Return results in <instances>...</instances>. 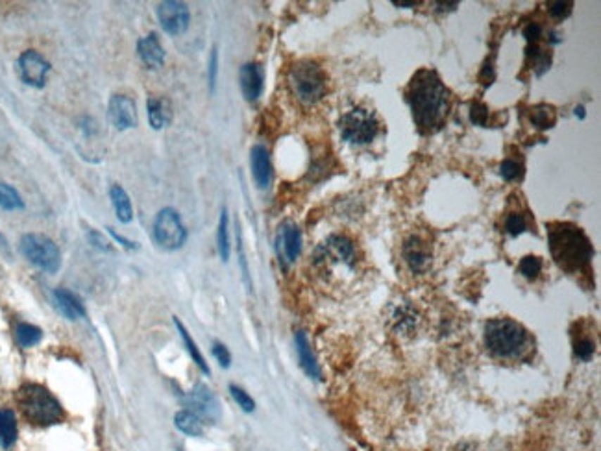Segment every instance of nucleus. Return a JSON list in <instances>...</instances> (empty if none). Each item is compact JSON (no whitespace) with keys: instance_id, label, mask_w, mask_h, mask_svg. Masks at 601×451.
Here are the masks:
<instances>
[{"instance_id":"obj_1","label":"nucleus","mask_w":601,"mask_h":451,"mask_svg":"<svg viewBox=\"0 0 601 451\" xmlns=\"http://www.w3.org/2000/svg\"><path fill=\"white\" fill-rule=\"evenodd\" d=\"M405 100L411 108L412 120L422 135L437 134L446 125L452 94L435 70H418L409 82Z\"/></svg>"},{"instance_id":"obj_2","label":"nucleus","mask_w":601,"mask_h":451,"mask_svg":"<svg viewBox=\"0 0 601 451\" xmlns=\"http://www.w3.org/2000/svg\"><path fill=\"white\" fill-rule=\"evenodd\" d=\"M548 244L555 263L570 274L588 268L594 255L590 239L579 226L570 222L546 224Z\"/></svg>"},{"instance_id":"obj_3","label":"nucleus","mask_w":601,"mask_h":451,"mask_svg":"<svg viewBox=\"0 0 601 451\" xmlns=\"http://www.w3.org/2000/svg\"><path fill=\"white\" fill-rule=\"evenodd\" d=\"M485 346L492 357L517 361L531 350V335L512 318H491L485 324Z\"/></svg>"},{"instance_id":"obj_4","label":"nucleus","mask_w":601,"mask_h":451,"mask_svg":"<svg viewBox=\"0 0 601 451\" xmlns=\"http://www.w3.org/2000/svg\"><path fill=\"white\" fill-rule=\"evenodd\" d=\"M15 398L23 417L35 426H52L63 420L65 412L60 402L41 385L26 383L17 390Z\"/></svg>"},{"instance_id":"obj_5","label":"nucleus","mask_w":601,"mask_h":451,"mask_svg":"<svg viewBox=\"0 0 601 451\" xmlns=\"http://www.w3.org/2000/svg\"><path fill=\"white\" fill-rule=\"evenodd\" d=\"M289 85L303 104H317L328 91V78L315 61H298L289 72Z\"/></svg>"},{"instance_id":"obj_6","label":"nucleus","mask_w":601,"mask_h":451,"mask_svg":"<svg viewBox=\"0 0 601 451\" xmlns=\"http://www.w3.org/2000/svg\"><path fill=\"white\" fill-rule=\"evenodd\" d=\"M339 132L346 143L358 144H370L381 132L378 115L365 108H353L339 119Z\"/></svg>"},{"instance_id":"obj_7","label":"nucleus","mask_w":601,"mask_h":451,"mask_svg":"<svg viewBox=\"0 0 601 451\" xmlns=\"http://www.w3.org/2000/svg\"><path fill=\"white\" fill-rule=\"evenodd\" d=\"M20 252L32 265L49 274H54L61 267V253L54 241L41 234H26L20 239Z\"/></svg>"},{"instance_id":"obj_8","label":"nucleus","mask_w":601,"mask_h":451,"mask_svg":"<svg viewBox=\"0 0 601 451\" xmlns=\"http://www.w3.org/2000/svg\"><path fill=\"white\" fill-rule=\"evenodd\" d=\"M154 239L163 250H178L184 246L187 229L178 211L172 208H165L159 211L154 222Z\"/></svg>"},{"instance_id":"obj_9","label":"nucleus","mask_w":601,"mask_h":451,"mask_svg":"<svg viewBox=\"0 0 601 451\" xmlns=\"http://www.w3.org/2000/svg\"><path fill=\"white\" fill-rule=\"evenodd\" d=\"M158 19L161 28L169 35L184 34L189 28V8L184 2L167 0L158 6Z\"/></svg>"},{"instance_id":"obj_10","label":"nucleus","mask_w":601,"mask_h":451,"mask_svg":"<svg viewBox=\"0 0 601 451\" xmlns=\"http://www.w3.org/2000/svg\"><path fill=\"white\" fill-rule=\"evenodd\" d=\"M353 259H355V248L346 235H331L317 250V263L339 261V263L352 265Z\"/></svg>"},{"instance_id":"obj_11","label":"nucleus","mask_w":601,"mask_h":451,"mask_svg":"<svg viewBox=\"0 0 601 451\" xmlns=\"http://www.w3.org/2000/svg\"><path fill=\"white\" fill-rule=\"evenodd\" d=\"M185 402H187V407L193 409L191 412H194L200 420H208L211 421V424H215V421L220 418L219 400H217L213 392L209 390L205 385H202V383L191 390V394L187 396Z\"/></svg>"},{"instance_id":"obj_12","label":"nucleus","mask_w":601,"mask_h":451,"mask_svg":"<svg viewBox=\"0 0 601 451\" xmlns=\"http://www.w3.org/2000/svg\"><path fill=\"white\" fill-rule=\"evenodd\" d=\"M276 250H278L281 263H294L302 252V231L296 224L285 222L279 226L276 237Z\"/></svg>"},{"instance_id":"obj_13","label":"nucleus","mask_w":601,"mask_h":451,"mask_svg":"<svg viewBox=\"0 0 601 451\" xmlns=\"http://www.w3.org/2000/svg\"><path fill=\"white\" fill-rule=\"evenodd\" d=\"M19 70L20 78L25 80L26 84L34 85V87H43L50 70V63L39 52L26 50L25 54L19 58Z\"/></svg>"},{"instance_id":"obj_14","label":"nucleus","mask_w":601,"mask_h":451,"mask_svg":"<svg viewBox=\"0 0 601 451\" xmlns=\"http://www.w3.org/2000/svg\"><path fill=\"white\" fill-rule=\"evenodd\" d=\"M108 115H110V122L119 132L137 126V108H135L134 100L125 96V94H115L110 100Z\"/></svg>"},{"instance_id":"obj_15","label":"nucleus","mask_w":601,"mask_h":451,"mask_svg":"<svg viewBox=\"0 0 601 451\" xmlns=\"http://www.w3.org/2000/svg\"><path fill=\"white\" fill-rule=\"evenodd\" d=\"M402 255L407 267L411 268V272L415 274L426 272L429 265H431V252L427 248V243L420 237H417V235H411L409 239H405V243L402 246Z\"/></svg>"},{"instance_id":"obj_16","label":"nucleus","mask_w":601,"mask_h":451,"mask_svg":"<svg viewBox=\"0 0 601 451\" xmlns=\"http://www.w3.org/2000/svg\"><path fill=\"white\" fill-rule=\"evenodd\" d=\"M263 80L265 72L263 67L259 63H244L239 72V82H241V91L244 99L248 102H255L263 93Z\"/></svg>"},{"instance_id":"obj_17","label":"nucleus","mask_w":601,"mask_h":451,"mask_svg":"<svg viewBox=\"0 0 601 451\" xmlns=\"http://www.w3.org/2000/svg\"><path fill=\"white\" fill-rule=\"evenodd\" d=\"M250 165L252 174L259 189H267L272 184V161H270L269 150L263 144H255L250 152Z\"/></svg>"},{"instance_id":"obj_18","label":"nucleus","mask_w":601,"mask_h":451,"mask_svg":"<svg viewBox=\"0 0 601 451\" xmlns=\"http://www.w3.org/2000/svg\"><path fill=\"white\" fill-rule=\"evenodd\" d=\"M294 344H296V353H298V361L300 367L305 374H308L311 379H322V372H320V367H318L317 357H315L313 350H311V344L308 341V335L303 331H298L294 335Z\"/></svg>"},{"instance_id":"obj_19","label":"nucleus","mask_w":601,"mask_h":451,"mask_svg":"<svg viewBox=\"0 0 601 451\" xmlns=\"http://www.w3.org/2000/svg\"><path fill=\"white\" fill-rule=\"evenodd\" d=\"M137 50H139L141 60L144 61L148 69H159L165 63V50L156 34H148L146 37H143L137 43Z\"/></svg>"},{"instance_id":"obj_20","label":"nucleus","mask_w":601,"mask_h":451,"mask_svg":"<svg viewBox=\"0 0 601 451\" xmlns=\"http://www.w3.org/2000/svg\"><path fill=\"white\" fill-rule=\"evenodd\" d=\"M54 302L56 307L60 309L61 315H63L65 318H69V320H78V318L85 317V309L84 305H82V302H80L75 294L65 291V288L54 291Z\"/></svg>"},{"instance_id":"obj_21","label":"nucleus","mask_w":601,"mask_h":451,"mask_svg":"<svg viewBox=\"0 0 601 451\" xmlns=\"http://www.w3.org/2000/svg\"><path fill=\"white\" fill-rule=\"evenodd\" d=\"M148 120L150 126L154 129H161L169 125L172 120V109H170L169 100L165 99H156V96H150L148 99Z\"/></svg>"},{"instance_id":"obj_22","label":"nucleus","mask_w":601,"mask_h":451,"mask_svg":"<svg viewBox=\"0 0 601 451\" xmlns=\"http://www.w3.org/2000/svg\"><path fill=\"white\" fill-rule=\"evenodd\" d=\"M529 122L540 132L552 129L557 122V113L553 106L538 104L529 109Z\"/></svg>"},{"instance_id":"obj_23","label":"nucleus","mask_w":601,"mask_h":451,"mask_svg":"<svg viewBox=\"0 0 601 451\" xmlns=\"http://www.w3.org/2000/svg\"><path fill=\"white\" fill-rule=\"evenodd\" d=\"M17 440V418L10 409H0V446L11 447Z\"/></svg>"},{"instance_id":"obj_24","label":"nucleus","mask_w":601,"mask_h":451,"mask_svg":"<svg viewBox=\"0 0 601 451\" xmlns=\"http://www.w3.org/2000/svg\"><path fill=\"white\" fill-rule=\"evenodd\" d=\"M110 194H111V202H113L115 213H117V218H119L120 222H125V224L129 222L132 217H134V209H132V202H129L128 193H126L125 189L120 187V185H113Z\"/></svg>"},{"instance_id":"obj_25","label":"nucleus","mask_w":601,"mask_h":451,"mask_svg":"<svg viewBox=\"0 0 601 451\" xmlns=\"http://www.w3.org/2000/svg\"><path fill=\"white\" fill-rule=\"evenodd\" d=\"M175 324H176V327H178L179 337H182V341H184L185 348H187V352H189V355H191V359H193V361H194V364H196V367H198L200 370H202V372L205 374V376H209V374H211V370H209V367H208V362H205L204 355H202V352H200V350H198L196 343H194L193 337H191V335H189V331L185 329V326H184V324H182V320H179V318L175 317Z\"/></svg>"},{"instance_id":"obj_26","label":"nucleus","mask_w":601,"mask_h":451,"mask_svg":"<svg viewBox=\"0 0 601 451\" xmlns=\"http://www.w3.org/2000/svg\"><path fill=\"white\" fill-rule=\"evenodd\" d=\"M175 424L179 431L187 436H202L204 435V426H202V420H200L194 412L191 411H179L176 412Z\"/></svg>"},{"instance_id":"obj_27","label":"nucleus","mask_w":601,"mask_h":451,"mask_svg":"<svg viewBox=\"0 0 601 451\" xmlns=\"http://www.w3.org/2000/svg\"><path fill=\"white\" fill-rule=\"evenodd\" d=\"M229 218H228V209L224 208L220 211L219 218V228H217V246H219V253L222 261H228L229 259Z\"/></svg>"},{"instance_id":"obj_28","label":"nucleus","mask_w":601,"mask_h":451,"mask_svg":"<svg viewBox=\"0 0 601 451\" xmlns=\"http://www.w3.org/2000/svg\"><path fill=\"white\" fill-rule=\"evenodd\" d=\"M15 335H17V343H19L23 348L35 346V344L41 341V337H43V333H41L39 327L32 326V324H19V326H17Z\"/></svg>"},{"instance_id":"obj_29","label":"nucleus","mask_w":601,"mask_h":451,"mask_svg":"<svg viewBox=\"0 0 601 451\" xmlns=\"http://www.w3.org/2000/svg\"><path fill=\"white\" fill-rule=\"evenodd\" d=\"M0 208L6 209V211H15V209L25 208L19 193L11 185L0 184Z\"/></svg>"},{"instance_id":"obj_30","label":"nucleus","mask_w":601,"mask_h":451,"mask_svg":"<svg viewBox=\"0 0 601 451\" xmlns=\"http://www.w3.org/2000/svg\"><path fill=\"white\" fill-rule=\"evenodd\" d=\"M529 229V222L524 213H509L505 218V234L511 237H518V235L526 234Z\"/></svg>"},{"instance_id":"obj_31","label":"nucleus","mask_w":601,"mask_h":451,"mask_svg":"<svg viewBox=\"0 0 601 451\" xmlns=\"http://www.w3.org/2000/svg\"><path fill=\"white\" fill-rule=\"evenodd\" d=\"M542 267H544V263H542V259L538 255H526L518 263V270L527 279H537L538 274L542 272Z\"/></svg>"},{"instance_id":"obj_32","label":"nucleus","mask_w":601,"mask_h":451,"mask_svg":"<svg viewBox=\"0 0 601 451\" xmlns=\"http://www.w3.org/2000/svg\"><path fill=\"white\" fill-rule=\"evenodd\" d=\"M500 176L505 182H517L522 179L524 176V165L518 163L517 159H503L500 163Z\"/></svg>"},{"instance_id":"obj_33","label":"nucleus","mask_w":601,"mask_h":451,"mask_svg":"<svg viewBox=\"0 0 601 451\" xmlns=\"http://www.w3.org/2000/svg\"><path fill=\"white\" fill-rule=\"evenodd\" d=\"M488 117H491V111L483 102L476 100L470 104V122L474 126H481V128H488Z\"/></svg>"},{"instance_id":"obj_34","label":"nucleus","mask_w":601,"mask_h":451,"mask_svg":"<svg viewBox=\"0 0 601 451\" xmlns=\"http://www.w3.org/2000/svg\"><path fill=\"white\" fill-rule=\"evenodd\" d=\"M594 352H596V348H594L592 338L581 337V338H577L576 343H574V353H576V357L579 359V361L588 362L592 357H594Z\"/></svg>"},{"instance_id":"obj_35","label":"nucleus","mask_w":601,"mask_h":451,"mask_svg":"<svg viewBox=\"0 0 601 451\" xmlns=\"http://www.w3.org/2000/svg\"><path fill=\"white\" fill-rule=\"evenodd\" d=\"M229 392H232L234 400L237 402V405L241 407L244 412H253V409H255V402H253L248 392L243 390V388L237 387V385H229Z\"/></svg>"},{"instance_id":"obj_36","label":"nucleus","mask_w":601,"mask_h":451,"mask_svg":"<svg viewBox=\"0 0 601 451\" xmlns=\"http://www.w3.org/2000/svg\"><path fill=\"white\" fill-rule=\"evenodd\" d=\"M548 11H550V15L553 17V19L561 20V19H567L568 15L571 13V2H562V0H559V2H552L550 4V8H548Z\"/></svg>"},{"instance_id":"obj_37","label":"nucleus","mask_w":601,"mask_h":451,"mask_svg":"<svg viewBox=\"0 0 601 451\" xmlns=\"http://www.w3.org/2000/svg\"><path fill=\"white\" fill-rule=\"evenodd\" d=\"M217 72H219V52H217V46L211 50V58H209V91L213 93L215 84H217Z\"/></svg>"},{"instance_id":"obj_38","label":"nucleus","mask_w":601,"mask_h":451,"mask_svg":"<svg viewBox=\"0 0 601 451\" xmlns=\"http://www.w3.org/2000/svg\"><path fill=\"white\" fill-rule=\"evenodd\" d=\"M213 355L222 368H228L229 364H232V353H229V350L224 346L222 343L213 344Z\"/></svg>"},{"instance_id":"obj_39","label":"nucleus","mask_w":601,"mask_h":451,"mask_svg":"<svg viewBox=\"0 0 601 451\" xmlns=\"http://www.w3.org/2000/svg\"><path fill=\"white\" fill-rule=\"evenodd\" d=\"M524 37L529 45H537L542 37V26L537 23H529V25L524 28Z\"/></svg>"},{"instance_id":"obj_40","label":"nucleus","mask_w":601,"mask_h":451,"mask_svg":"<svg viewBox=\"0 0 601 451\" xmlns=\"http://www.w3.org/2000/svg\"><path fill=\"white\" fill-rule=\"evenodd\" d=\"M89 239H91V243H93V246H96V248L104 250V252H110L111 250L110 243H108L102 235L96 234V231H89Z\"/></svg>"},{"instance_id":"obj_41","label":"nucleus","mask_w":601,"mask_h":451,"mask_svg":"<svg viewBox=\"0 0 601 451\" xmlns=\"http://www.w3.org/2000/svg\"><path fill=\"white\" fill-rule=\"evenodd\" d=\"M481 80H483V85H485V87L494 82V69H492L491 63L485 65V69H483V72H481Z\"/></svg>"},{"instance_id":"obj_42","label":"nucleus","mask_w":601,"mask_h":451,"mask_svg":"<svg viewBox=\"0 0 601 451\" xmlns=\"http://www.w3.org/2000/svg\"><path fill=\"white\" fill-rule=\"evenodd\" d=\"M437 10L438 11H453L455 8H459V2H437Z\"/></svg>"},{"instance_id":"obj_43","label":"nucleus","mask_w":601,"mask_h":451,"mask_svg":"<svg viewBox=\"0 0 601 451\" xmlns=\"http://www.w3.org/2000/svg\"><path fill=\"white\" fill-rule=\"evenodd\" d=\"M393 4L398 8H415V6H418V2H398V0H394Z\"/></svg>"},{"instance_id":"obj_44","label":"nucleus","mask_w":601,"mask_h":451,"mask_svg":"<svg viewBox=\"0 0 601 451\" xmlns=\"http://www.w3.org/2000/svg\"><path fill=\"white\" fill-rule=\"evenodd\" d=\"M574 115H576V117H579V119H585L586 117V111H585V108H583V106H577L576 109H574Z\"/></svg>"},{"instance_id":"obj_45","label":"nucleus","mask_w":601,"mask_h":451,"mask_svg":"<svg viewBox=\"0 0 601 451\" xmlns=\"http://www.w3.org/2000/svg\"><path fill=\"white\" fill-rule=\"evenodd\" d=\"M550 43H552V45H557V43H561V35H559V34H552V37H550Z\"/></svg>"}]
</instances>
